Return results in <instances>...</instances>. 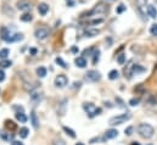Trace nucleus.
I'll use <instances>...</instances> for the list:
<instances>
[{"label": "nucleus", "mask_w": 157, "mask_h": 145, "mask_svg": "<svg viewBox=\"0 0 157 145\" xmlns=\"http://www.w3.org/2000/svg\"><path fill=\"white\" fill-rule=\"evenodd\" d=\"M29 51H31V54H32V55H36V54H37V49H31Z\"/></svg>", "instance_id": "obj_42"}, {"label": "nucleus", "mask_w": 157, "mask_h": 145, "mask_svg": "<svg viewBox=\"0 0 157 145\" xmlns=\"http://www.w3.org/2000/svg\"><path fill=\"white\" fill-rule=\"evenodd\" d=\"M118 135V132L116 129H107L106 132H105V138H106V140L107 139H113V138H116Z\"/></svg>", "instance_id": "obj_13"}, {"label": "nucleus", "mask_w": 157, "mask_h": 145, "mask_svg": "<svg viewBox=\"0 0 157 145\" xmlns=\"http://www.w3.org/2000/svg\"><path fill=\"white\" fill-rule=\"evenodd\" d=\"M43 98H44V96H43L41 93H32V94H31V101H32V104H34V105L41 103Z\"/></svg>", "instance_id": "obj_10"}, {"label": "nucleus", "mask_w": 157, "mask_h": 145, "mask_svg": "<svg viewBox=\"0 0 157 145\" xmlns=\"http://www.w3.org/2000/svg\"><path fill=\"white\" fill-rule=\"evenodd\" d=\"M54 84H55V87H57V88H65V87L68 84V78H67L65 74H59V76L55 77Z\"/></svg>", "instance_id": "obj_6"}, {"label": "nucleus", "mask_w": 157, "mask_h": 145, "mask_svg": "<svg viewBox=\"0 0 157 145\" xmlns=\"http://www.w3.org/2000/svg\"><path fill=\"white\" fill-rule=\"evenodd\" d=\"M0 137L4 139V140H10L12 139V135H10V133H6L4 131H0Z\"/></svg>", "instance_id": "obj_33"}, {"label": "nucleus", "mask_w": 157, "mask_h": 145, "mask_svg": "<svg viewBox=\"0 0 157 145\" xmlns=\"http://www.w3.org/2000/svg\"><path fill=\"white\" fill-rule=\"evenodd\" d=\"M4 79H5V72L0 70V82H2Z\"/></svg>", "instance_id": "obj_40"}, {"label": "nucleus", "mask_w": 157, "mask_h": 145, "mask_svg": "<svg viewBox=\"0 0 157 145\" xmlns=\"http://www.w3.org/2000/svg\"><path fill=\"white\" fill-rule=\"evenodd\" d=\"M143 72H145V69L141 67L140 65H133L130 67V73H133V74H139V73Z\"/></svg>", "instance_id": "obj_14"}, {"label": "nucleus", "mask_w": 157, "mask_h": 145, "mask_svg": "<svg viewBox=\"0 0 157 145\" xmlns=\"http://www.w3.org/2000/svg\"><path fill=\"white\" fill-rule=\"evenodd\" d=\"M83 109L88 113V116H89L90 118H93V117H95V116H98V115L101 113V109H100V108H96V106H95L94 104H91V103H84V104H83Z\"/></svg>", "instance_id": "obj_2"}, {"label": "nucleus", "mask_w": 157, "mask_h": 145, "mask_svg": "<svg viewBox=\"0 0 157 145\" xmlns=\"http://www.w3.org/2000/svg\"><path fill=\"white\" fill-rule=\"evenodd\" d=\"M138 133L140 134V137H143V138H145V139H150V138L154 135L155 129H154V127H152L151 124H149V123H140V124L138 126Z\"/></svg>", "instance_id": "obj_1"}, {"label": "nucleus", "mask_w": 157, "mask_h": 145, "mask_svg": "<svg viewBox=\"0 0 157 145\" xmlns=\"http://www.w3.org/2000/svg\"><path fill=\"white\" fill-rule=\"evenodd\" d=\"M125 9H127V7H125L123 4H121V5H118V6H117V9H116V12H117V14H122L123 11H125Z\"/></svg>", "instance_id": "obj_37"}, {"label": "nucleus", "mask_w": 157, "mask_h": 145, "mask_svg": "<svg viewBox=\"0 0 157 145\" xmlns=\"http://www.w3.org/2000/svg\"><path fill=\"white\" fill-rule=\"evenodd\" d=\"M118 77H119V72H118L117 70H111V71H110V73H109V78H110L111 80L117 79Z\"/></svg>", "instance_id": "obj_28"}, {"label": "nucleus", "mask_w": 157, "mask_h": 145, "mask_svg": "<svg viewBox=\"0 0 157 145\" xmlns=\"http://www.w3.org/2000/svg\"><path fill=\"white\" fill-rule=\"evenodd\" d=\"M54 145H66L65 143V140H62V139H56V140H54Z\"/></svg>", "instance_id": "obj_38"}, {"label": "nucleus", "mask_w": 157, "mask_h": 145, "mask_svg": "<svg viewBox=\"0 0 157 145\" xmlns=\"http://www.w3.org/2000/svg\"><path fill=\"white\" fill-rule=\"evenodd\" d=\"M75 64H76V66L79 67V69H84L86 66V60H85L84 56H78V57L75 59Z\"/></svg>", "instance_id": "obj_11"}, {"label": "nucleus", "mask_w": 157, "mask_h": 145, "mask_svg": "<svg viewBox=\"0 0 157 145\" xmlns=\"http://www.w3.org/2000/svg\"><path fill=\"white\" fill-rule=\"evenodd\" d=\"M11 145H23V143H21V142H17V140H15V142H12Z\"/></svg>", "instance_id": "obj_41"}, {"label": "nucleus", "mask_w": 157, "mask_h": 145, "mask_svg": "<svg viewBox=\"0 0 157 145\" xmlns=\"http://www.w3.org/2000/svg\"><path fill=\"white\" fill-rule=\"evenodd\" d=\"M146 103H147L149 105H151V106L157 105V98L155 95H152V94H147V96H146Z\"/></svg>", "instance_id": "obj_16"}, {"label": "nucleus", "mask_w": 157, "mask_h": 145, "mask_svg": "<svg viewBox=\"0 0 157 145\" xmlns=\"http://www.w3.org/2000/svg\"><path fill=\"white\" fill-rule=\"evenodd\" d=\"M107 10H109V7H107L106 5H104V4H99V5H96L93 10H90L89 12H86V14H85L86 16H84V17H90V16L96 15V14H104V12H106Z\"/></svg>", "instance_id": "obj_5"}, {"label": "nucleus", "mask_w": 157, "mask_h": 145, "mask_svg": "<svg viewBox=\"0 0 157 145\" xmlns=\"http://www.w3.org/2000/svg\"><path fill=\"white\" fill-rule=\"evenodd\" d=\"M9 36H10V31L6 27H1V29H0V37H1V39L2 40H6L9 38Z\"/></svg>", "instance_id": "obj_22"}, {"label": "nucleus", "mask_w": 157, "mask_h": 145, "mask_svg": "<svg viewBox=\"0 0 157 145\" xmlns=\"http://www.w3.org/2000/svg\"><path fill=\"white\" fill-rule=\"evenodd\" d=\"M31 121H32L33 127L37 129V128L39 127V121H38V118H37V113H36L34 111H32V113H31Z\"/></svg>", "instance_id": "obj_19"}, {"label": "nucleus", "mask_w": 157, "mask_h": 145, "mask_svg": "<svg viewBox=\"0 0 157 145\" xmlns=\"http://www.w3.org/2000/svg\"><path fill=\"white\" fill-rule=\"evenodd\" d=\"M9 55H10V50H9V49L4 48V49H1V50H0V59H1V60L7 59V56H9Z\"/></svg>", "instance_id": "obj_27"}, {"label": "nucleus", "mask_w": 157, "mask_h": 145, "mask_svg": "<svg viewBox=\"0 0 157 145\" xmlns=\"http://www.w3.org/2000/svg\"><path fill=\"white\" fill-rule=\"evenodd\" d=\"M55 62H56L60 67H62V69H67V64H66L61 57H56V59H55Z\"/></svg>", "instance_id": "obj_30"}, {"label": "nucleus", "mask_w": 157, "mask_h": 145, "mask_svg": "<svg viewBox=\"0 0 157 145\" xmlns=\"http://www.w3.org/2000/svg\"><path fill=\"white\" fill-rule=\"evenodd\" d=\"M132 145H139V144H138V143H135V142H134V143H133V144H132Z\"/></svg>", "instance_id": "obj_45"}, {"label": "nucleus", "mask_w": 157, "mask_h": 145, "mask_svg": "<svg viewBox=\"0 0 157 145\" xmlns=\"http://www.w3.org/2000/svg\"><path fill=\"white\" fill-rule=\"evenodd\" d=\"M20 137L22 138V139H25V138H27L28 137V134H29V129L28 128H26V127H22L21 129H20Z\"/></svg>", "instance_id": "obj_24"}, {"label": "nucleus", "mask_w": 157, "mask_h": 145, "mask_svg": "<svg viewBox=\"0 0 157 145\" xmlns=\"http://www.w3.org/2000/svg\"><path fill=\"white\" fill-rule=\"evenodd\" d=\"M72 51H73V53H78V49H77L76 46H73V48H72Z\"/></svg>", "instance_id": "obj_43"}, {"label": "nucleus", "mask_w": 157, "mask_h": 145, "mask_svg": "<svg viewBox=\"0 0 157 145\" xmlns=\"http://www.w3.org/2000/svg\"><path fill=\"white\" fill-rule=\"evenodd\" d=\"M66 109H67V99H62L57 103V113L60 116H63L66 113Z\"/></svg>", "instance_id": "obj_9"}, {"label": "nucleus", "mask_w": 157, "mask_h": 145, "mask_svg": "<svg viewBox=\"0 0 157 145\" xmlns=\"http://www.w3.org/2000/svg\"><path fill=\"white\" fill-rule=\"evenodd\" d=\"M37 76L40 78H44L46 76V69L45 67H38L37 69Z\"/></svg>", "instance_id": "obj_29"}, {"label": "nucleus", "mask_w": 157, "mask_h": 145, "mask_svg": "<svg viewBox=\"0 0 157 145\" xmlns=\"http://www.w3.org/2000/svg\"><path fill=\"white\" fill-rule=\"evenodd\" d=\"M48 11H49V5H48V4L40 2L39 5H38V12H39V15L45 16V15L48 14Z\"/></svg>", "instance_id": "obj_12"}, {"label": "nucleus", "mask_w": 157, "mask_h": 145, "mask_svg": "<svg viewBox=\"0 0 157 145\" xmlns=\"http://www.w3.org/2000/svg\"><path fill=\"white\" fill-rule=\"evenodd\" d=\"M16 6L20 11H29L32 9V2L29 0H18Z\"/></svg>", "instance_id": "obj_8"}, {"label": "nucleus", "mask_w": 157, "mask_h": 145, "mask_svg": "<svg viewBox=\"0 0 157 145\" xmlns=\"http://www.w3.org/2000/svg\"><path fill=\"white\" fill-rule=\"evenodd\" d=\"M133 131H134V128L130 126V127L125 128V134H127V135H132V134H133Z\"/></svg>", "instance_id": "obj_39"}, {"label": "nucleus", "mask_w": 157, "mask_h": 145, "mask_svg": "<svg viewBox=\"0 0 157 145\" xmlns=\"http://www.w3.org/2000/svg\"><path fill=\"white\" fill-rule=\"evenodd\" d=\"M150 33H151V36H154V37L157 36V23H155V25L151 26V28H150Z\"/></svg>", "instance_id": "obj_35"}, {"label": "nucleus", "mask_w": 157, "mask_h": 145, "mask_svg": "<svg viewBox=\"0 0 157 145\" xmlns=\"http://www.w3.org/2000/svg\"><path fill=\"white\" fill-rule=\"evenodd\" d=\"M117 62L119 64V65H124V62H125V55H124V54H121V55H118Z\"/></svg>", "instance_id": "obj_34"}, {"label": "nucleus", "mask_w": 157, "mask_h": 145, "mask_svg": "<svg viewBox=\"0 0 157 145\" xmlns=\"http://www.w3.org/2000/svg\"><path fill=\"white\" fill-rule=\"evenodd\" d=\"M132 118V113L130 112H127V113H123V115H119V116H115V117H111L109 123L111 126H117V124H122L124 122H127L128 120Z\"/></svg>", "instance_id": "obj_3"}, {"label": "nucleus", "mask_w": 157, "mask_h": 145, "mask_svg": "<svg viewBox=\"0 0 157 145\" xmlns=\"http://www.w3.org/2000/svg\"><path fill=\"white\" fill-rule=\"evenodd\" d=\"M93 55H94V56H93V64L96 65L98 61H99V59H100V50H95V53H94Z\"/></svg>", "instance_id": "obj_32"}, {"label": "nucleus", "mask_w": 157, "mask_h": 145, "mask_svg": "<svg viewBox=\"0 0 157 145\" xmlns=\"http://www.w3.org/2000/svg\"><path fill=\"white\" fill-rule=\"evenodd\" d=\"M5 128L7 129V131H15L16 129V123L15 122H12L11 120H6L5 121Z\"/></svg>", "instance_id": "obj_20"}, {"label": "nucleus", "mask_w": 157, "mask_h": 145, "mask_svg": "<svg viewBox=\"0 0 157 145\" xmlns=\"http://www.w3.org/2000/svg\"><path fill=\"white\" fill-rule=\"evenodd\" d=\"M15 116H16L17 121H20L21 123H26V122H27V116L23 113V111H21V112H20V111H18V112H16V115H15Z\"/></svg>", "instance_id": "obj_18"}, {"label": "nucleus", "mask_w": 157, "mask_h": 145, "mask_svg": "<svg viewBox=\"0 0 157 145\" xmlns=\"http://www.w3.org/2000/svg\"><path fill=\"white\" fill-rule=\"evenodd\" d=\"M85 80L86 82H90V83H95V82H99L101 79V73L99 71H95V70H90L85 73L84 76Z\"/></svg>", "instance_id": "obj_4"}, {"label": "nucleus", "mask_w": 157, "mask_h": 145, "mask_svg": "<svg viewBox=\"0 0 157 145\" xmlns=\"http://www.w3.org/2000/svg\"><path fill=\"white\" fill-rule=\"evenodd\" d=\"M49 28H46V27H39V28H37L36 29V32H34V36L37 39H40V40H44V39H46L48 36H49Z\"/></svg>", "instance_id": "obj_7"}, {"label": "nucleus", "mask_w": 157, "mask_h": 145, "mask_svg": "<svg viewBox=\"0 0 157 145\" xmlns=\"http://www.w3.org/2000/svg\"><path fill=\"white\" fill-rule=\"evenodd\" d=\"M2 12L5 15H7V16H13L15 15V10L12 7H10L9 5H4L2 6Z\"/></svg>", "instance_id": "obj_17"}, {"label": "nucleus", "mask_w": 157, "mask_h": 145, "mask_svg": "<svg viewBox=\"0 0 157 145\" xmlns=\"http://www.w3.org/2000/svg\"><path fill=\"white\" fill-rule=\"evenodd\" d=\"M104 22V20L102 18H96V20H91V21H86V26H96V25H100V23H102Z\"/></svg>", "instance_id": "obj_26"}, {"label": "nucleus", "mask_w": 157, "mask_h": 145, "mask_svg": "<svg viewBox=\"0 0 157 145\" xmlns=\"http://www.w3.org/2000/svg\"><path fill=\"white\" fill-rule=\"evenodd\" d=\"M62 129H63V132H65L67 135H70L71 138H73V139L76 138V132H75L73 129H71V128H68V127H66V126H63Z\"/></svg>", "instance_id": "obj_23"}, {"label": "nucleus", "mask_w": 157, "mask_h": 145, "mask_svg": "<svg viewBox=\"0 0 157 145\" xmlns=\"http://www.w3.org/2000/svg\"><path fill=\"white\" fill-rule=\"evenodd\" d=\"M20 20H21L22 22H31V21L33 20V16H32L31 14H23V15L20 17Z\"/></svg>", "instance_id": "obj_25"}, {"label": "nucleus", "mask_w": 157, "mask_h": 145, "mask_svg": "<svg viewBox=\"0 0 157 145\" xmlns=\"http://www.w3.org/2000/svg\"><path fill=\"white\" fill-rule=\"evenodd\" d=\"M147 15L151 18H156L157 17V10L154 5H147Z\"/></svg>", "instance_id": "obj_15"}, {"label": "nucleus", "mask_w": 157, "mask_h": 145, "mask_svg": "<svg viewBox=\"0 0 157 145\" xmlns=\"http://www.w3.org/2000/svg\"><path fill=\"white\" fill-rule=\"evenodd\" d=\"M139 101H140V100L136 99V98L130 99V100H129V105H130V106H138V105H139Z\"/></svg>", "instance_id": "obj_36"}, {"label": "nucleus", "mask_w": 157, "mask_h": 145, "mask_svg": "<svg viewBox=\"0 0 157 145\" xmlns=\"http://www.w3.org/2000/svg\"><path fill=\"white\" fill-rule=\"evenodd\" d=\"M100 33V31L99 29H91V28H88L85 32H84V36L85 37H95V36H98Z\"/></svg>", "instance_id": "obj_21"}, {"label": "nucleus", "mask_w": 157, "mask_h": 145, "mask_svg": "<svg viewBox=\"0 0 157 145\" xmlns=\"http://www.w3.org/2000/svg\"><path fill=\"white\" fill-rule=\"evenodd\" d=\"M11 65H12V62L9 61V60H6V59L0 61V67H1V69H7V67H10Z\"/></svg>", "instance_id": "obj_31"}, {"label": "nucleus", "mask_w": 157, "mask_h": 145, "mask_svg": "<svg viewBox=\"0 0 157 145\" xmlns=\"http://www.w3.org/2000/svg\"><path fill=\"white\" fill-rule=\"evenodd\" d=\"M76 145H84V144H83V143H77Z\"/></svg>", "instance_id": "obj_44"}]
</instances>
